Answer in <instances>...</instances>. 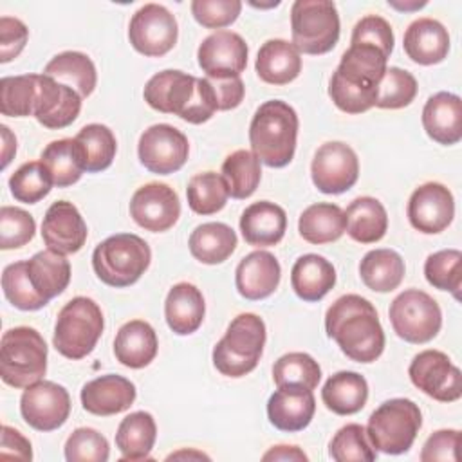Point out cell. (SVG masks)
<instances>
[{
  "mask_svg": "<svg viewBox=\"0 0 462 462\" xmlns=\"http://www.w3.org/2000/svg\"><path fill=\"white\" fill-rule=\"evenodd\" d=\"M310 175L314 186L321 193H343L357 182V155L346 143L328 141L316 150L310 164Z\"/></svg>",
  "mask_w": 462,
  "mask_h": 462,
  "instance_id": "obj_13",
  "label": "cell"
},
{
  "mask_svg": "<svg viewBox=\"0 0 462 462\" xmlns=\"http://www.w3.org/2000/svg\"><path fill=\"white\" fill-rule=\"evenodd\" d=\"M20 413L38 431L58 430L70 415V395L61 384L42 379L23 390Z\"/></svg>",
  "mask_w": 462,
  "mask_h": 462,
  "instance_id": "obj_14",
  "label": "cell"
},
{
  "mask_svg": "<svg viewBox=\"0 0 462 462\" xmlns=\"http://www.w3.org/2000/svg\"><path fill=\"white\" fill-rule=\"evenodd\" d=\"M247 43L233 31H217L202 40L197 51L199 67L206 72V78H235L245 70L247 65Z\"/></svg>",
  "mask_w": 462,
  "mask_h": 462,
  "instance_id": "obj_16",
  "label": "cell"
},
{
  "mask_svg": "<svg viewBox=\"0 0 462 462\" xmlns=\"http://www.w3.org/2000/svg\"><path fill=\"white\" fill-rule=\"evenodd\" d=\"M386 61L388 56H384L377 47L366 43H354L341 56V61L334 74L350 85L377 88L386 70Z\"/></svg>",
  "mask_w": 462,
  "mask_h": 462,
  "instance_id": "obj_28",
  "label": "cell"
},
{
  "mask_svg": "<svg viewBox=\"0 0 462 462\" xmlns=\"http://www.w3.org/2000/svg\"><path fill=\"white\" fill-rule=\"evenodd\" d=\"M43 74L74 88L81 97H88L97 83L94 61L78 51L56 54L43 69Z\"/></svg>",
  "mask_w": 462,
  "mask_h": 462,
  "instance_id": "obj_34",
  "label": "cell"
},
{
  "mask_svg": "<svg viewBox=\"0 0 462 462\" xmlns=\"http://www.w3.org/2000/svg\"><path fill=\"white\" fill-rule=\"evenodd\" d=\"M0 132H2V143H4V146H2V168H7L13 155L16 153V137L11 134V130L5 125L0 126Z\"/></svg>",
  "mask_w": 462,
  "mask_h": 462,
  "instance_id": "obj_62",
  "label": "cell"
},
{
  "mask_svg": "<svg viewBox=\"0 0 462 462\" xmlns=\"http://www.w3.org/2000/svg\"><path fill=\"white\" fill-rule=\"evenodd\" d=\"M87 224L72 202L56 200L45 211L42 238L47 249L60 254L78 253L87 242Z\"/></svg>",
  "mask_w": 462,
  "mask_h": 462,
  "instance_id": "obj_18",
  "label": "cell"
},
{
  "mask_svg": "<svg viewBox=\"0 0 462 462\" xmlns=\"http://www.w3.org/2000/svg\"><path fill=\"white\" fill-rule=\"evenodd\" d=\"M157 439V426L148 411H134L126 415L117 428L116 446L123 460H146Z\"/></svg>",
  "mask_w": 462,
  "mask_h": 462,
  "instance_id": "obj_38",
  "label": "cell"
},
{
  "mask_svg": "<svg viewBox=\"0 0 462 462\" xmlns=\"http://www.w3.org/2000/svg\"><path fill=\"white\" fill-rule=\"evenodd\" d=\"M42 162L51 171L54 186L67 188L76 184L85 170L83 150L76 139H58L42 152Z\"/></svg>",
  "mask_w": 462,
  "mask_h": 462,
  "instance_id": "obj_40",
  "label": "cell"
},
{
  "mask_svg": "<svg viewBox=\"0 0 462 462\" xmlns=\"http://www.w3.org/2000/svg\"><path fill=\"white\" fill-rule=\"evenodd\" d=\"M29 38L27 25L13 16H0V63L14 60Z\"/></svg>",
  "mask_w": 462,
  "mask_h": 462,
  "instance_id": "obj_58",
  "label": "cell"
},
{
  "mask_svg": "<svg viewBox=\"0 0 462 462\" xmlns=\"http://www.w3.org/2000/svg\"><path fill=\"white\" fill-rule=\"evenodd\" d=\"M81 99L83 97L74 88L45 74H38V92L32 116L45 128L60 130L76 121L81 110Z\"/></svg>",
  "mask_w": 462,
  "mask_h": 462,
  "instance_id": "obj_19",
  "label": "cell"
},
{
  "mask_svg": "<svg viewBox=\"0 0 462 462\" xmlns=\"http://www.w3.org/2000/svg\"><path fill=\"white\" fill-rule=\"evenodd\" d=\"M242 11L240 0H193V18L206 29H222L231 25Z\"/></svg>",
  "mask_w": 462,
  "mask_h": 462,
  "instance_id": "obj_54",
  "label": "cell"
},
{
  "mask_svg": "<svg viewBox=\"0 0 462 462\" xmlns=\"http://www.w3.org/2000/svg\"><path fill=\"white\" fill-rule=\"evenodd\" d=\"M282 278V267L269 251H253L240 260L235 271V285L242 298L256 301L271 296Z\"/></svg>",
  "mask_w": 462,
  "mask_h": 462,
  "instance_id": "obj_21",
  "label": "cell"
},
{
  "mask_svg": "<svg viewBox=\"0 0 462 462\" xmlns=\"http://www.w3.org/2000/svg\"><path fill=\"white\" fill-rule=\"evenodd\" d=\"M220 175L227 184L229 197L247 199L256 191L262 179L260 159L249 150H236L222 162Z\"/></svg>",
  "mask_w": 462,
  "mask_h": 462,
  "instance_id": "obj_41",
  "label": "cell"
},
{
  "mask_svg": "<svg viewBox=\"0 0 462 462\" xmlns=\"http://www.w3.org/2000/svg\"><path fill=\"white\" fill-rule=\"evenodd\" d=\"M38 92V74L5 76L0 79V110L9 117H27L34 114Z\"/></svg>",
  "mask_w": 462,
  "mask_h": 462,
  "instance_id": "obj_44",
  "label": "cell"
},
{
  "mask_svg": "<svg viewBox=\"0 0 462 462\" xmlns=\"http://www.w3.org/2000/svg\"><path fill=\"white\" fill-rule=\"evenodd\" d=\"M273 379L276 386L292 384L314 390L321 381V368L312 356L305 352H289L274 363Z\"/></svg>",
  "mask_w": 462,
  "mask_h": 462,
  "instance_id": "obj_45",
  "label": "cell"
},
{
  "mask_svg": "<svg viewBox=\"0 0 462 462\" xmlns=\"http://www.w3.org/2000/svg\"><path fill=\"white\" fill-rule=\"evenodd\" d=\"M103 328L99 305L87 296H76L58 312L52 345L63 357L83 359L94 350Z\"/></svg>",
  "mask_w": 462,
  "mask_h": 462,
  "instance_id": "obj_6",
  "label": "cell"
},
{
  "mask_svg": "<svg viewBox=\"0 0 462 462\" xmlns=\"http://www.w3.org/2000/svg\"><path fill=\"white\" fill-rule=\"evenodd\" d=\"M287 229V215L282 206L258 200L247 206L240 217V231L244 240L253 247L276 245Z\"/></svg>",
  "mask_w": 462,
  "mask_h": 462,
  "instance_id": "obj_26",
  "label": "cell"
},
{
  "mask_svg": "<svg viewBox=\"0 0 462 462\" xmlns=\"http://www.w3.org/2000/svg\"><path fill=\"white\" fill-rule=\"evenodd\" d=\"M453 217V195L440 182H426L419 186L408 200V220L424 235H437L444 231L451 224Z\"/></svg>",
  "mask_w": 462,
  "mask_h": 462,
  "instance_id": "obj_17",
  "label": "cell"
},
{
  "mask_svg": "<svg viewBox=\"0 0 462 462\" xmlns=\"http://www.w3.org/2000/svg\"><path fill=\"white\" fill-rule=\"evenodd\" d=\"M402 47L411 61L435 65L444 61L449 52V34L439 20L419 18L408 25Z\"/></svg>",
  "mask_w": 462,
  "mask_h": 462,
  "instance_id": "obj_25",
  "label": "cell"
},
{
  "mask_svg": "<svg viewBox=\"0 0 462 462\" xmlns=\"http://www.w3.org/2000/svg\"><path fill=\"white\" fill-rule=\"evenodd\" d=\"M2 289L7 301L20 310H40L49 303V300L32 287L27 274V262H14L4 269Z\"/></svg>",
  "mask_w": 462,
  "mask_h": 462,
  "instance_id": "obj_48",
  "label": "cell"
},
{
  "mask_svg": "<svg viewBox=\"0 0 462 462\" xmlns=\"http://www.w3.org/2000/svg\"><path fill=\"white\" fill-rule=\"evenodd\" d=\"M197 78L182 70H162L148 79L143 96L157 112L182 116L195 94Z\"/></svg>",
  "mask_w": 462,
  "mask_h": 462,
  "instance_id": "obj_22",
  "label": "cell"
},
{
  "mask_svg": "<svg viewBox=\"0 0 462 462\" xmlns=\"http://www.w3.org/2000/svg\"><path fill=\"white\" fill-rule=\"evenodd\" d=\"M291 285L303 301H319L336 285V269L319 254H303L292 265Z\"/></svg>",
  "mask_w": 462,
  "mask_h": 462,
  "instance_id": "obj_31",
  "label": "cell"
},
{
  "mask_svg": "<svg viewBox=\"0 0 462 462\" xmlns=\"http://www.w3.org/2000/svg\"><path fill=\"white\" fill-rule=\"evenodd\" d=\"M393 332L413 345L431 341L442 327L439 303L424 291L406 289L390 305L388 310Z\"/></svg>",
  "mask_w": 462,
  "mask_h": 462,
  "instance_id": "obj_9",
  "label": "cell"
},
{
  "mask_svg": "<svg viewBox=\"0 0 462 462\" xmlns=\"http://www.w3.org/2000/svg\"><path fill=\"white\" fill-rule=\"evenodd\" d=\"M422 126L430 139L451 146L462 139V101L457 94L437 92L422 108Z\"/></svg>",
  "mask_w": 462,
  "mask_h": 462,
  "instance_id": "obj_24",
  "label": "cell"
},
{
  "mask_svg": "<svg viewBox=\"0 0 462 462\" xmlns=\"http://www.w3.org/2000/svg\"><path fill=\"white\" fill-rule=\"evenodd\" d=\"M206 303L202 292L188 282L175 283L164 301L168 327L179 336L193 334L204 319Z\"/></svg>",
  "mask_w": 462,
  "mask_h": 462,
  "instance_id": "obj_29",
  "label": "cell"
},
{
  "mask_svg": "<svg viewBox=\"0 0 462 462\" xmlns=\"http://www.w3.org/2000/svg\"><path fill=\"white\" fill-rule=\"evenodd\" d=\"M368 399L366 379L350 370L337 372L327 379L321 390L323 404L337 415H354L361 411Z\"/></svg>",
  "mask_w": 462,
  "mask_h": 462,
  "instance_id": "obj_32",
  "label": "cell"
},
{
  "mask_svg": "<svg viewBox=\"0 0 462 462\" xmlns=\"http://www.w3.org/2000/svg\"><path fill=\"white\" fill-rule=\"evenodd\" d=\"M265 345V323L253 312H242L229 323L224 337L213 348L215 368L227 377L253 372Z\"/></svg>",
  "mask_w": 462,
  "mask_h": 462,
  "instance_id": "obj_3",
  "label": "cell"
},
{
  "mask_svg": "<svg viewBox=\"0 0 462 462\" xmlns=\"http://www.w3.org/2000/svg\"><path fill=\"white\" fill-rule=\"evenodd\" d=\"M262 460H292V462H305L309 460L307 455L298 446H273L267 453H263Z\"/></svg>",
  "mask_w": 462,
  "mask_h": 462,
  "instance_id": "obj_61",
  "label": "cell"
},
{
  "mask_svg": "<svg viewBox=\"0 0 462 462\" xmlns=\"http://www.w3.org/2000/svg\"><path fill=\"white\" fill-rule=\"evenodd\" d=\"M420 426L419 406L410 399L397 397L384 401L372 411L365 431L375 451L401 455L411 448Z\"/></svg>",
  "mask_w": 462,
  "mask_h": 462,
  "instance_id": "obj_7",
  "label": "cell"
},
{
  "mask_svg": "<svg viewBox=\"0 0 462 462\" xmlns=\"http://www.w3.org/2000/svg\"><path fill=\"white\" fill-rule=\"evenodd\" d=\"M141 164L157 175H170L184 166L189 153L188 137L171 125L159 123L146 128L137 144Z\"/></svg>",
  "mask_w": 462,
  "mask_h": 462,
  "instance_id": "obj_11",
  "label": "cell"
},
{
  "mask_svg": "<svg viewBox=\"0 0 462 462\" xmlns=\"http://www.w3.org/2000/svg\"><path fill=\"white\" fill-rule=\"evenodd\" d=\"M325 330L356 363H372L384 350V332L377 310L359 294H345L328 307Z\"/></svg>",
  "mask_w": 462,
  "mask_h": 462,
  "instance_id": "obj_1",
  "label": "cell"
},
{
  "mask_svg": "<svg viewBox=\"0 0 462 462\" xmlns=\"http://www.w3.org/2000/svg\"><path fill=\"white\" fill-rule=\"evenodd\" d=\"M292 45L303 54H327L339 40V14L330 0H296L291 7Z\"/></svg>",
  "mask_w": 462,
  "mask_h": 462,
  "instance_id": "obj_8",
  "label": "cell"
},
{
  "mask_svg": "<svg viewBox=\"0 0 462 462\" xmlns=\"http://www.w3.org/2000/svg\"><path fill=\"white\" fill-rule=\"evenodd\" d=\"M345 213L337 204L318 202L303 209L298 220V231L309 244L336 242L345 233Z\"/></svg>",
  "mask_w": 462,
  "mask_h": 462,
  "instance_id": "obj_36",
  "label": "cell"
},
{
  "mask_svg": "<svg viewBox=\"0 0 462 462\" xmlns=\"http://www.w3.org/2000/svg\"><path fill=\"white\" fill-rule=\"evenodd\" d=\"M108 455V440L94 428H78L65 442V458L69 462H106Z\"/></svg>",
  "mask_w": 462,
  "mask_h": 462,
  "instance_id": "obj_51",
  "label": "cell"
},
{
  "mask_svg": "<svg viewBox=\"0 0 462 462\" xmlns=\"http://www.w3.org/2000/svg\"><path fill=\"white\" fill-rule=\"evenodd\" d=\"M150 245L134 233H117L96 245L92 267L97 278L110 287L134 285L148 269Z\"/></svg>",
  "mask_w": 462,
  "mask_h": 462,
  "instance_id": "obj_4",
  "label": "cell"
},
{
  "mask_svg": "<svg viewBox=\"0 0 462 462\" xmlns=\"http://www.w3.org/2000/svg\"><path fill=\"white\" fill-rule=\"evenodd\" d=\"M345 213V231L359 244L379 242L388 229L384 206L374 197H357L348 204Z\"/></svg>",
  "mask_w": 462,
  "mask_h": 462,
  "instance_id": "obj_33",
  "label": "cell"
},
{
  "mask_svg": "<svg viewBox=\"0 0 462 462\" xmlns=\"http://www.w3.org/2000/svg\"><path fill=\"white\" fill-rule=\"evenodd\" d=\"M256 74L269 85H287L301 72L300 51L287 40H267L256 56Z\"/></svg>",
  "mask_w": 462,
  "mask_h": 462,
  "instance_id": "obj_30",
  "label": "cell"
},
{
  "mask_svg": "<svg viewBox=\"0 0 462 462\" xmlns=\"http://www.w3.org/2000/svg\"><path fill=\"white\" fill-rule=\"evenodd\" d=\"M328 96L334 105L346 114H363L370 110L377 97V88H363L343 81L339 76L332 74L328 85Z\"/></svg>",
  "mask_w": 462,
  "mask_h": 462,
  "instance_id": "obj_53",
  "label": "cell"
},
{
  "mask_svg": "<svg viewBox=\"0 0 462 462\" xmlns=\"http://www.w3.org/2000/svg\"><path fill=\"white\" fill-rule=\"evenodd\" d=\"M393 31L392 25L379 14L363 16L352 29L350 45L366 43L377 47L384 56L390 58L393 51Z\"/></svg>",
  "mask_w": 462,
  "mask_h": 462,
  "instance_id": "obj_55",
  "label": "cell"
},
{
  "mask_svg": "<svg viewBox=\"0 0 462 462\" xmlns=\"http://www.w3.org/2000/svg\"><path fill=\"white\" fill-rule=\"evenodd\" d=\"M36 222L22 208L2 206L0 208V247L16 249L29 244L34 236Z\"/></svg>",
  "mask_w": 462,
  "mask_h": 462,
  "instance_id": "obj_52",
  "label": "cell"
},
{
  "mask_svg": "<svg viewBox=\"0 0 462 462\" xmlns=\"http://www.w3.org/2000/svg\"><path fill=\"white\" fill-rule=\"evenodd\" d=\"M209 458L208 455H204V453H199V451H186V449H182V451H177V453H171V455H168V460H171V458Z\"/></svg>",
  "mask_w": 462,
  "mask_h": 462,
  "instance_id": "obj_64",
  "label": "cell"
},
{
  "mask_svg": "<svg viewBox=\"0 0 462 462\" xmlns=\"http://www.w3.org/2000/svg\"><path fill=\"white\" fill-rule=\"evenodd\" d=\"M298 114L282 101L271 99L258 106L249 125L251 152L269 168L287 166L296 152Z\"/></svg>",
  "mask_w": 462,
  "mask_h": 462,
  "instance_id": "obj_2",
  "label": "cell"
},
{
  "mask_svg": "<svg viewBox=\"0 0 462 462\" xmlns=\"http://www.w3.org/2000/svg\"><path fill=\"white\" fill-rule=\"evenodd\" d=\"M83 408L99 417L116 415L128 410L135 401V386L130 379L116 374H106L88 381L81 388Z\"/></svg>",
  "mask_w": 462,
  "mask_h": 462,
  "instance_id": "obj_23",
  "label": "cell"
},
{
  "mask_svg": "<svg viewBox=\"0 0 462 462\" xmlns=\"http://www.w3.org/2000/svg\"><path fill=\"white\" fill-rule=\"evenodd\" d=\"M388 5H392V7H395V9H399V11H413V9H420V7H424L426 5V2H411V4H399V2H395V0H388Z\"/></svg>",
  "mask_w": 462,
  "mask_h": 462,
  "instance_id": "obj_63",
  "label": "cell"
},
{
  "mask_svg": "<svg viewBox=\"0 0 462 462\" xmlns=\"http://www.w3.org/2000/svg\"><path fill=\"white\" fill-rule=\"evenodd\" d=\"M74 139L79 143L83 150L87 171L90 173L103 171L112 164L117 152V143H116V135L108 126L99 123L87 125L78 132Z\"/></svg>",
  "mask_w": 462,
  "mask_h": 462,
  "instance_id": "obj_42",
  "label": "cell"
},
{
  "mask_svg": "<svg viewBox=\"0 0 462 462\" xmlns=\"http://www.w3.org/2000/svg\"><path fill=\"white\" fill-rule=\"evenodd\" d=\"M2 458H16V460H31L32 458V449L31 442L14 428L4 424L2 426V449H0Z\"/></svg>",
  "mask_w": 462,
  "mask_h": 462,
  "instance_id": "obj_60",
  "label": "cell"
},
{
  "mask_svg": "<svg viewBox=\"0 0 462 462\" xmlns=\"http://www.w3.org/2000/svg\"><path fill=\"white\" fill-rule=\"evenodd\" d=\"M217 110H218L217 96H215V90H213L209 79L197 78L193 99L189 101L188 108L182 112L180 119H184L191 125H200V123H206L208 119H211Z\"/></svg>",
  "mask_w": 462,
  "mask_h": 462,
  "instance_id": "obj_56",
  "label": "cell"
},
{
  "mask_svg": "<svg viewBox=\"0 0 462 462\" xmlns=\"http://www.w3.org/2000/svg\"><path fill=\"white\" fill-rule=\"evenodd\" d=\"M404 260L393 249L368 251L359 263L363 283L375 292H392L404 278Z\"/></svg>",
  "mask_w": 462,
  "mask_h": 462,
  "instance_id": "obj_39",
  "label": "cell"
},
{
  "mask_svg": "<svg viewBox=\"0 0 462 462\" xmlns=\"http://www.w3.org/2000/svg\"><path fill=\"white\" fill-rule=\"evenodd\" d=\"M27 274L32 287L51 301L67 289L70 282V263L65 254L45 249L27 260Z\"/></svg>",
  "mask_w": 462,
  "mask_h": 462,
  "instance_id": "obj_37",
  "label": "cell"
},
{
  "mask_svg": "<svg viewBox=\"0 0 462 462\" xmlns=\"http://www.w3.org/2000/svg\"><path fill=\"white\" fill-rule=\"evenodd\" d=\"M54 186L51 171L42 161L22 164L9 179L11 195L23 204H36L51 193Z\"/></svg>",
  "mask_w": 462,
  "mask_h": 462,
  "instance_id": "obj_46",
  "label": "cell"
},
{
  "mask_svg": "<svg viewBox=\"0 0 462 462\" xmlns=\"http://www.w3.org/2000/svg\"><path fill=\"white\" fill-rule=\"evenodd\" d=\"M458 446H460V431L458 430H439L428 437L422 446L420 460L422 462H457L458 458Z\"/></svg>",
  "mask_w": 462,
  "mask_h": 462,
  "instance_id": "obj_57",
  "label": "cell"
},
{
  "mask_svg": "<svg viewBox=\"0 0 462 462\" xmlns=\"http://www.w3.org/2000/svg\"><path fill=\"white\" fill-rule=\"evenodd\" d=\"M159 341L153 327L143 319L126 321L116 334V359L128 368H144L157 356Z\"/></svg>",
  "mask_w": 462,
  "mask_h": 462,
  "instance_id": "obj_27",
  "label": "cell"
},
{
  "mask_svg": "<svg viewBox=\"0 0 462 462\" xmlns=\"http://www.w3.org/2000/svg\"><path fill=\"white\" fill-rule=\"evenodd\" d=\"M130 217L146 231H168L180 217L179 197L168 184L148 182L134 193L130 200Z\"/></svg>",
  "mask_w": 462,
  "mask_h": 462,
  "instance_id": "obj_15",
  "label": "cell"
},
{
  "mask_svg": "<svg viewBox=\"0 0 462 462\" xmlns=\"http://www.w3.org/2000/svg\"><path fill=\"white\" fill-rule=\"evenodd\" d=\"M208 79H209V83L215 90L218 110H231V108H236L242 103L244 94H245V87H244V81L240 79V76L220 78V79L208 78Z\"/></svg>",
  "mask_w": 462,
  "mask_h": 462,
  "instance_id": "obj_59",
  "label": "cell"
},
{
  "mask_svg": "<svg viewBox=\"0 0 462 462\" xmlns=\"http://www.w3.org/2000/svg\"><path fill=\"white\" fill-rule=\"evenodd\" d=\"M408 375L422 393L435 401L453 402L462 395L460 370L440 350L419 352L410 363Z\"/></svg>",
  "mask_w": 462,
  "mask_h": 462,
  "instance_id": "obj_12",
  "label": "cell"
},
{
  "mask_svg": "<svg viewBox=\"0 0 462 462\" xmlns=\"http://www.w3.org/2000/svg\"><path fill=\"white\" fill-rule=\"evenodd\" d=\"M186 197L191 211L197 215H213L226 206L229 191L220 173L202 171L189 179Z\"/></svg>",
  "mask_w": 462,
  "mask_h": 462,
  "instance_id": "obj_43",
  "label": "cell"
},
{
  "mask_svg": "<svg viewBox=\"0 0 462 462\" xmlns=\"http://www.w3.org/2000/svg\"><path fill=\"white\" fill-rule=\"evenodd\" d=\"M328 455L336 462H372L377 451L370 444L366 431L361 424H346L332 437Z\"/></svg>",
  "mask_w": 462,
  "mask_h": 462,
  "instance_id": "obj_50",
  "label": "cell"
},
{
  "mask_svg": "<svg viewBox=\"0 0 462 462\" xmlns=\"http://www.w3.org/2000/svg\"><path fill=\"white\" fill-rule=\"evenodd\" d=\"M417 96V79L411 72L399 67H386L379 85L374 106L377 108H404Z\"/></svg>",
  "mask_w": 462,
  "mask_h": 462,
  "instance_id": "obj_49",
  "label": "cell"
},
{
  "mask_svg": "<svg viewBox=\"0 0 462 462\" xmlns=\"http://www.w3.org/2000/svg\"><path fill=\"white\" fill-rule=\"evenodd\" d=\"M188 245L195 260L217 265L233 254L236 247V233L224 222H206L191 231Z\"/></svg>",
  "mask_w": 462,
  "mask_h": 462,
  "instance_id": "obj_35",
  "label": "cell"
},
{
  "mask_svg": "<svg viewBox=\"0 0 462 462\" xmlns=\"http://www.w3.org/2000/svg\"><path fill=\"white\" fill-rule=\"evenodd\" d=\"M316 411V399L312 390L303 386H278L267 401L269 422L287 433L305 430Z\"/></svg>",
  "mask_w": 462,
  "mask_h": 462,
  "instance_id": "obj_20",
  "label": "cell"
},
{
  "mask_svg": "<svg viewBox=\"0 0 462 462\" xmlns=\"http://www.w3.org/2000/svg\"><path fill=\"white\" fill-rule=\"evenodd\" d=\"M179 36L175 16L161 4H144L139 7L128 25L132 47L150 58L168 54Z\"/></svg>",
  "mask_w": 462,
  "mask_h": 462,
  "instance_id": "obj_10",
  "label": "cell"
},
{
  "mask_svg": "<svg viewBox=\"0 0 462 462\" xmlns=\"http://www.w3.org/2000/svg\"><path fill=\"white\" fill-rule=\"evenodd\" d=\"M47 372V345L31 327H14L0 341V377L13 388H27Z\"/></svg>",
  "mask_w": 462,
  "mask_h": 462,
  "instance_id": "obj_5",
  "label": "cell"
},
{
  "mask_svg": "<svg viewBox=\"0 0 462 462\" xmlns=\"http://www.w3.org/2000/svg\"><path fill=\"white\" fill-rule=\"evenodd\" d=\"M424 276L435 289L448 291L455 300H460L462 253L458 249H442L430 254L424 262Z\"/></svg>",
  "mask_w": 462,
  "mask_h": 462,
  "instance_id": "obj_47",
  "label": "cell"
}]
</instances>
